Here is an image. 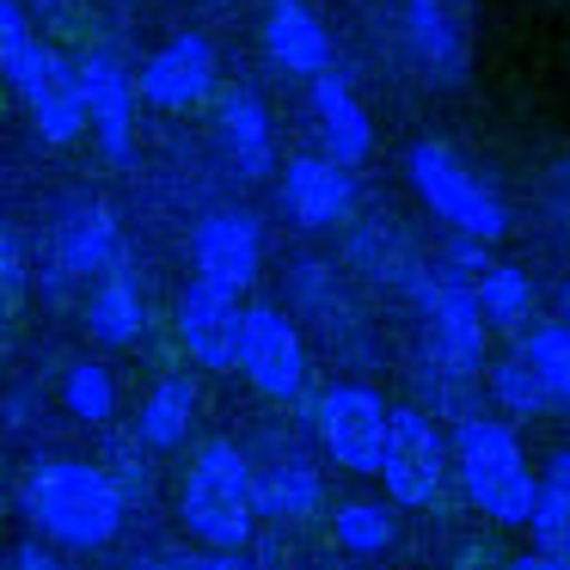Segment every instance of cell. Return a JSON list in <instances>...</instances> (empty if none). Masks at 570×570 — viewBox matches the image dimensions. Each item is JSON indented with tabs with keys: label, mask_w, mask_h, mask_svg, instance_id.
Returning <instances> with one entry per match:
<instances>
[{
	"label": "cell",
	"mask_w": 570,
	"mask_h": 570,
	"mask_svg": "<svg viewBox=\"0 0 570 570\" xmlns=\"http://www.w3.org/2000/svg\"><path fill=\"white\" fill-rule=\"evenodd\" d=\"M19 509L50 546L68 552H99L124 533L129 497L105 472V460H75V454H43L19 479Z\"/></svg>",
	"instance_id": "1"
},
{
	"label": "cell",
	"mask_w": 570,
	"mask_h": 570,
	"mask_svg": "<svg viewBox=\"0 0 570 570\" xmlns=\"http://www.w3.org/2000/svg\"><path fill=\"white\" fill-rule=\"evenodd\" d=\"M0 80L13 87V99L26 105L31 129H38L50 148H68V141L87 129L75 62L31 31V19H26L19 0H0Z\"/></svg>",
	"instance_id": "2"
},
{
	"label": "cell",
	"mask_w": 570,
	"mask_h": 570,
	"mask_svg": "<svg viewBox=\"0 0 570 570\" xmlns=\"http://www.w3.org/2000/svg\"><path fill=\"white\" fill-rule=\"evenodd\" d=\"M448 472L460 479L466 503L484 521L503 528H528L533 509V466L521 454V435L503 417H460L448 435Z\"/></svg>",
	"instance_id": "3"
},
{
	"label": "cell",
	"mask_w": 570,
	"mask_h": 570,
	"mask_svg": "<svg viewBox=\"0 0 570 570\" xmlns=\"http://www.w3.org/2000/svg\"><path fill=\"white\" fill-rule=\"evenodd\" d=\"M178 521L197 546H252L258 509H252V454L227 435H209L185 460L178 479Z\"/></svg>",
	"instance_id": "4"
},
{
	"label": "cell",
	"mask_w": 570,
	"mask_h": 570,
	"mask_svg": "<svg viewBox=\"0 0 570 570\" xmlns=\"http://www.w3.org/2000/svg\"><path fill=\"white\" fill-rule=\"evenodd\" d=\"M405 178L423 197V209H430L435 222H448L460 239H484V246H491V239L509 234V203L497 197V185H484L448 141H417V148L405 154Z\"/></svg>",
	"instance_id": "5"
},
{
	"label": "cell",
	"mask_w": 570,
	"mask_h": 570,
	"mask_svg": "<svg viewBox=\"0 0 570 570\" xmlns=\"http://www.w3.org/2000/svg\"><path fill=\"white\" fill-rule=\"evenodd\" d=\"M234 368L246 374L252 393L271 399V405H295V399H307L313 362H307V337H301L295 313L276 307V301H252L246 320H239Z\"/></svg>",
	"instance_id": "6"
},
{
	"label": "cell",
	"mask_w": 570,
	"mask_h": 570,
	"mask_svg": "<svg viewBox=\"0 0 570 570\" xmlns=\"http://www.w3.org/2000/svg\"><path fill=\"white\" fill-rule=\"evenodd\" d=\"M374 479L386 484L399 509H430L448 491V430L423 405H393Z\"/></svg>",
	"instance_id": "7"
},
{
	"label": "cell",
	"mask_w": 570,
	"mask_h": 570,
	"mask_svg": "<svg viewBox=\"0 0 570 570\" xmlns=\"http://www.w3.org/2000/svg\"><path fill=\"white\" fill-rule=\"evenodd\" d=\"M117 264H124V227H117L111 203L87 197V190H75V197L56 203V215H50V271H43L50 295L62 301L68 283H99V276L117 271Z\"/></svg>",
	"instance_id": "8"
},
{
	"label": "cell",
	"mask_w": 570,
	"mask_h": 570,
	"mask_svg": "<svg viewBox=\"0 0 570 570\" xmlns=\"http://www.w3.org/2000/svg\"><path fill=\"white\" fill-rule=\"evenodd\" d=\"M411 301H417V325H423V356L435 362V374H479L484 362V313L472 301V283H460L454 271H435L411 283Z\"/></svg>",
	"instance_id": "9"
},
{
	"label": "cell",
	"mask_w": 570,
	"mask_h": 570,
	"mask_svg": "<svg viewBox=\"0 0 570 570\" xmlns=\"http://www.w3.org/2000/svg\"><path fill=\"white\" fill-rule=\"evenodd\" d=\"M386 399L374 393L368 381H337L313 399V435H320L325 460L356 479H368L381 466V448H386Z\"/></svg>",
	"instance_id": "10"
},
{
	"label": "cell",
	"mask_w": 570,
	"mask_h": 570,
	"mask_svg": "<svg viewBox=\"0 0 570 570\" xmlns=\"http://www.w3.org/2000/svg\"><path fill=\"white\" fill-rule=\"evenodd\" d=\"M80 75V105H87V129L92 141H99L105 166H117V173H129L136 166V75L124 68V56L111 50V43H92L87 56L75 62Z\"/></svg>",
	"instance_id": "11"
},
{
	"label": "cell",
	"mask_w": 570,
	"mask_h": 570,
	"mask_svg": "<svg viewBox=\"0 0 570 570\" xmlns=\"http://www.w3.org/2000/svg\"><path fill=\"white\" fill-rule=\"evenodd\" d=\"M215 80H222L215 43L203 31H178L136 68V99L154 105L160 117H178V111H197L203 99H215Z\"/></svg>",
	"instance_id": "12"
},
{
	"label": "cell",
	"mask_w": 570,
	"mask_h": 570,
	"mask_svg": "<svg viewBox=\"0 0 570 570\" xmlns=\"http://www.w3.org/2000/svg\"><path fill=\"white\" fill-rule=\"evenodd\" d=\"M190 271L203 283H222L234 295H246L264 271V227L246 209H209L190 227Z\"/></svg>",
	"instance_id": "13"
},
{
	"label": "cell",
	"mask_w": 570,
	"mask_h": 570,
	"mask_svg": "<svg viewBox=\"0 0 570 570\" xmlns=\"http://www.w3.org/2000/svg\"><path fill=\"white\" fill-rule=\"evenodd\" d=\"M283 215L301 234H332L356 215V173L332 154H295L283 166Z\"/></svg>",
	"instance_id": "14"
},
{
	"label": "cell",
	"mask_w": 570,
	"mask_h": 570,
	"mask_svg": "<svg viewBox=\"0 0 570 570\" xmlns=\"http://www.w3.org/2000/svg\"><path fill=\"white\" fill-rule=\"evenodd\" d=\"M239 320H246V301H239L234 288L190 276L185 301H178V344H185V356L197 362V368L227 374L239 356Z\"/></svg>",
	"instance_id": "15"
},
{
	"label": "cell",
	"mask_w": 570,
	"mask_h": 570,
	"mask_svg": "<svg viewBox=\"0 0 570 570\" xmlns=\"http://www.w3.org/2000/svg\"><path fill=\"white\" fill-rule=\"evenodd\" d=\"M405 43L430 80H466L472 68V0H405Z\"/></svg>",
	"instance_id": "16"
},
{
	"label": "cell",
	"mask_w": 570,
	"mask_h": 570,
	"mask_svg": "<svg viewBox=\"0 0 570 570\" xmlns=\"http://www.w3.org/2000/svg\"><path fill=\"white\" fill-rule=\"evenodd\" d=\"M325 503V479L301 448H264L252 460V509L264 521H307Z\"/></svg>",
	"instance_id": "17"
},
{
	"label": "cell",
	"mask_w": 570,
	"mask_h": 570,
	"mask_svg": "<svg viewBox=\"0 0 570 570\" xmlns=\"http://www.w3.org/2000/svg\"><path fill=\"white\" fill-rule=\"evenodd\" d=\"M313 129H320V154L344 160L350 173L374 160V124L362 111L356 87H350L337 68H320L313 75Z\"/></svg>",
	"instance_id": "18"
},
{
	"label": "cell",
	"mask_w": 570,
	"mask_h": 570,
	"mask_svg": "<svg viewBox=\"0 0 570 570\" xmlns=\"http://www.w3.org/2000/svg\"><path fill=\"white\" fill-rule=\"evenodd\" d=\"M215 136H222V148H227L239 178L276 173V129H271V111H264V99L252 87H227L215 99Z\"/></svg>",
	"instance_id": "19"
},
{
	"label": "cell",
	"mask_w": 570,
	"mask_h": 570,
	"mask_svg": "<svg viewBox=\"0 0 570 570\" xmlns=\"http://www.w3.org/2000/svg\"><path fill=\"white\" fill-rule=\"evenodd\" d=\"M264 50L283 75H301L313 80L320 68H332V31L320 26L307 0H271V13H264Z\"/></svg>",
	"instance_id": "20"
},
{
	"label": "cell",
	"mask_w": 570,
	"mask_h": 570,
	"mask_svg": "<svg viewBox=\"0 0 570 570\" xmlns=\"http://www.w3.org/2000/svg\"><path fill=\"white\" fill-rule=\"evenodd\" d=\"M87 332L99 350H129V344L148 337V295H141V283L129 276V264H117V271H105L99 283H92Z\"/></svg>",
	"instance_id": "21"
},
{
	"label": "cell",
	"mask_w": 570,
	"mask_h": 570,
	"mask_svg": "<svg viewBox=\"0 0 570 570\" xmlns=\"http://www.w3.org/2000/svg\"><path fill=\"white\" fill-rule=\"evenodd\" d=\"M190 430H197V381L190 374H160L136 411V448L178 454L190 442Z\"/></svg>",
	"instance_id": "22"
},
{
	"label": "cell",
	"mask_w": 570,
	"mask_h": 570,
	"mask_svg": "<svg viewBox=\"0 0 570 570\" xmlns=\"http://www.w3.org/2000/svg\"><path fill=\"white\" fill-rule=\"evenodd\" d=\"M528 528H533V552L558 558V564L570 570V448H558V454L546 460V472L533 479Z\"/></svg>",
	"instance_id": "23"
},
{
	"label": "cell",
	"mask_w": 570,
	"mask_h": 570,
	"mask_svg": "<svg viewBox=\"0 0 570 570\" xmlns=\"http://www.w3.org/2000/svg\"><path fill=\"white\" fill-rule=\"evenodd\" d=\"M515 356L533 368L546 405L570 411V325L564 320H540V325H521L515 332Z\"/></svg>",
	"instance_id": "24"
},
{
	"label": "cell",
	"mask_w": 570,
	"mask_h": 570,
	"mask_svg": "<svg viewBox=\"0 0 570 570\" xmlns=\"http://www.w3.org/2000/svg\"><path fill=\"white\" fill-rule=\"evenodd\" d=\"M472 301H479L484 325L521 332L528 313H533V283H528V271H515V264H484V271L472 276Z\"/></svg>",
	"instance_id": "25"
},
{
	"label": "cell",
	"mask_w": 570,
	"mask_h": 570,
	"mask_svg": "<svg viewBox=\"0 0 570 570\" xmlns=\"http://www.w3.org/2000/svg\"><path fill=\"white\" fill-rule=\"evenodd\" d=\"M332 533H337V546H344V552L374 558V552H386V546L399 540V521H393V509H386V503H368V497H356V503H337Z\"/></svg>",
	"instance_id": "26"
},
{
	"label": "cell",
	"mask_w": 570,
	"mask_h": 570,
	"mask_svg": "<svg viewBox=\"0 0 570 570\" xmlns=\"http://www.w3.org/2000/svg\"><path fill=\"white\" fill-rule=\"evenodd\" d=\"M62 405H68V417L75 423H111L117 417V381H111V368L105 362H75V368L62 374Z\"/></svg>",
	"instance_id": "27"
},
{
	"label": "cell",
	"mask_w": 570,
	"mask_h": 570,
	"mask_svg": "<svg viewBox=\"0 0 570 570\" xmlns=\"http://www.w3.org/2000/svg\"><path fill=\"white\" fill-rule=\"evenodd\" d=\"M484 386H491V399L509 411V417H540V411H552V405H546V393H540V381H533V368L515 356V350L491 362Z\"/></svg>",
	"instance_id": "28"
},
{
	"label": "cell",
	"mask_w": 570,
	"mask_h": 570,
	"mask_svg": "<svg viewBox=\"0 0 570 570\" xmlns=\"http://www.w3.org/2000/svg\"><path fill=\"white\" fill-rule=\"evenodd\" d=\"M19 288H26V252H19L13 227H0V332H7V313H13Z\"/></svg>",
	"instance_id": "29"
},
{
	"label": "cell",
	"mask_w": 570,
	"mask_h": 570,
	"mask_svg": "<svg viewBox=\"0 0 570 570\" xmlns=\"http://www.w3.org/2000/svg\"><path fill=\"white\" fill-rule=\"evenodd\" d=\"M178 570H258V564L246 558V546H197Z\"/></svg>",
	"instance_id": "30"
},
{
	"label": "cell",
	"mask_w": 570,
	"mask_h": 570,
	"mask_svg": "<svg viewBox=\"0 0 570 570\" xmlns=\"http://www.w3.org/2000/svg\"><path fill=\"white\" fill-rule=\"evenodd\" d=\"M7 570H68V564L50 552V546H19V552L7 558Z\"/></svg>",
	"instance_id": "31"
},
{
	"label": "cell",
	"mask_w": 570,
	"mask_h": 570,
	"mask_svg": "<svg viewBox=\"0 0 570 570\" xmlns=\"http://www.w3.org/2000/svg\"><path fill=\"white\" fill-rule=\"evenodd\" d=\"M497 570H564V564L546 558V552H521V558H509V564H497Z\"/></svg>",
	"instance_id": "32"
},
{
	"label": "cell",
	"mask_w": 570,
	"mask_h": 570,
	"mask_svg": "<svg viewBox=\"0 0 570 570\" xmlns=\"http://www.w3.org/2000/svg\"><path fill=\"white\" fill-rule=\"evenodd\" d=\"M129 570H178V564H166V558H141V564H129Z\"/></svg>",
	"instance_id": "33"
},
{
	"label": "cell",
	"mask_w": 570,
	"mask_h": 570,
	"mask_svg": "<svg viewBox=\"0 0 570 570\" xmlns=\"http://www.w3.org/2000/svg\"><path fill=\"white\" fill-rule=\"evenodd\" d=\"M564 325H570V283H564Z\"/></svg>",
	"instance_id": "34"
},
{
	"label": "cell",
	"mask_w": 570,
	"mask_h": 570,
	"mask_svg": "<svg viewBox=\"0 0 570 570\" xmlns=\"http://www.w3.org/2000/svg\"><path fill=\"white\" fill-rule=\"evenodd\" d=\"M209 7H234V0H209Z\"/></svg>",
	"instance_id": "35"
}]
</instances>
